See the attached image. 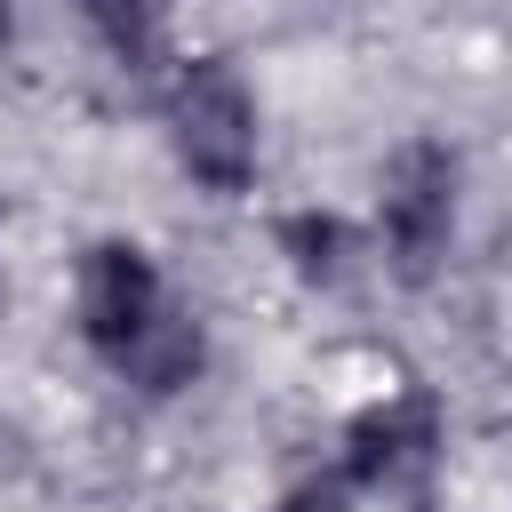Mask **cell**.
Returning a JSON list of instances; mask_svg holds the SVG:
<instances>
[{
    "label": "cell",
    "mask_w": 512,
    "mask_h": 512,
    "mask_svg": "<svg viewBox=\"0 0 512 512\" xmlns=\"http://www.w3.org/2000/svg\"><path fill=\"white\" fill-rule=\"evenodd\" d=\"M88 16L104 24V40H112L120 64L144 72V64L160 56V8H152V0H88Z\"/></svg>",
    "instance_id": "cell-6"
},
{
    "label": "cell",
    "mask_w": 512,
    "mask_h": 512,
    "mask_svg": "<svg viewBox=\"0 0 512 512\" xmlns=\"http://www.w3.org/2000/svg\"><path fill=\"white\" fill-rule=\"evenodd\" d=\"M120 368H128L144 392H176V384H192V376H200V328H192V312L160 304L152 328L120 352Z\"/></svg>",
    "instance_id": "cell-5"
},
{
    "label": "cell",
    "mask_w": 512,
    "mask_h": 512,
    "mask_svg": "<svg viewBox=\"0 0 512 512\" xmlns=\"http://www.w3.org/2000/svg\"><path fill=\"white\" fill-rule=\"evenodd\" d=\"M168 128H176V160L208 192H240L256 176V104L232 64H216V56L192 64L168 96Z\"/></svg>",
    "instance_id": "cell-1"
},
{
    "label": "cell",
    "mask_w": 512,
    "mask_h": 512,
    "mask_svg": "<svg viewBox=\"0 0 512 512\" xmlns=\"http://www.w3.org/2000/svg\"><path fill=\"white\" fill-rule=\"evenodd\" d=\"M440 448V400L432 392H392L376 408H360L344 424V472L352 480H400V472H424Z\"/></svg>",
    "instance_id": "cell-4"
},
{
    "label": "cell",
    "mask_w": 512,
    "mask_h": 512,
    "mask_svg": "<svg viewBox=\"0 0 512 512\" xmlns=\"http://www.w3.org/2000/svg\"><path fill=\"white\" fill-rule=\"evenodd\" d=\"M448 224H456V160L440 144H400L384 160V240H392V264L408 280L432 272V256L448 248Z\"/></svg>",
    "instance_id": "cell-2"
},
{
    "label": "cell",
    "mask_w": 512,
    "mask_h": 512,
    "mask_svg": "<svg viewBox=\"0 0 512 512\" xmlns=\"http://www.w3.org/2000/svg\"><path fill=\"white\" fill-rule=\"evenodd\" d=\"M280 248L296 256L304 280H344V224L336 216H288L280 224Z\"/></svg>",
    "instance_id": "cell-7"
},
{
    "label": "cell",
    "mask_w": 512,
    "mask_h": 512,
    "mask_svg": "<svg viewBox=\"0 0 512 512\" xmlns=\"http://www.w3.org/2000/svg\"><path fill=\"white\" fill-rule=\"evenodd\" d=\"M280 512H352V504H344V488H336V480H304V488H288V496H280Z\"/></svg>",
    "instance_id": "cell-8"
},
{
    "label": "cell",
    "mask_w": 512,
    "mask_h": 512,
    "mask_svg": "<svg viewBox=\"0 0 512 512\" xmlns=\"http://www.w3.org/2000/svg\"><path fill=\"white\" fill-rule=\"evenodd\" d=\"M152 312H160V272H152V256H144L136 240H96V248L80 256V328H88V344L120 360V352L152 328Z\"/></svg>",
    "instance_id": "cell-3"
}]
</instances>
